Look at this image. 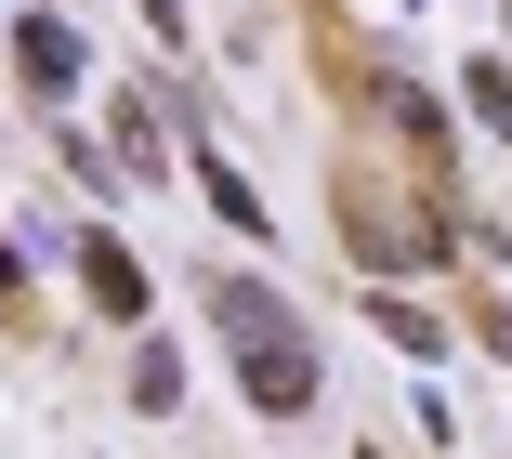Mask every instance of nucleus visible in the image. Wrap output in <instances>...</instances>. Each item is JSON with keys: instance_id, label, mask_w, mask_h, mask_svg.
I'll list each match as a JSON object with an SVG mask.
<instances>
[{"instance_id": "obj_1", "label": "nucleus", "mask_w": 512, "mask_h": 459, "mask_svg": "<svg viewBox=\"0 0 512 459\" xmlns=\"http://www.w3.org/2000/svg\"><path fill=\"white\" fill-rule=\"evenodd\" d=\"M211 315H224V341H237V381L263 394V420H316V341L276 315V289H263V276H224Z\"/></svg>"}, {"instance_id": "obj_4", "label": "nucleus", "mask_w": 512, "mask_h": 459, "mask_svg": "<svg viewBox=\"0 0 512 459\" xmlns=\"http://www.w3.org/2000/svg\"><path fill=\"white\" fill-rule=\"evenodd\" d=\"M14 315H27V263L0 250V328H14Z\"/></svg>"}, {"instance_id": "obj_2", "label": "nucleus", "mask_w": 512, "mask_h": 459, "mask_svg": "<svg viewBox=\"0 0 512 459\" xmlns=\"http://www.w3.org/2000/svg\"><path fill=\"white\" fill-rule=\"evenodd\" d=\"M79 276H92V302H106V315H145V263H132L119 237H79Z\"/></svg>"}, {"instance_id": "obj_3", "label": "nucleus", "mask_w": 512, "mask_h": 459, "mask_svg": "<svg viewBox=\"0 0 512 459\" xmlns=\"http://www.w3.org/2000/svg\"><path fill=\"white\" fill-rule=\"evenodd\" d=\"M460 92H473V105H486V132H512V66H473V79H460Z\"/></svg>"}]
</instances>
